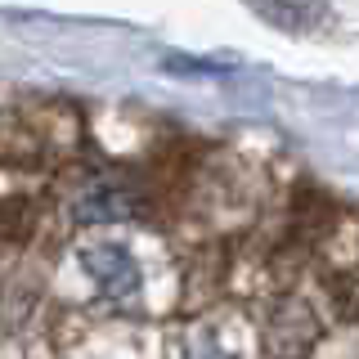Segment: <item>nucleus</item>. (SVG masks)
I'll list each match as a JSON object with an SVG mask.
<instances>
[{"label": "nucleus", "mask_w": 359, "mask_h": 359, "mask_svg": "<svg viewBox=\"0 0 359 359\" xmlns=\"http://www.w3.org/2000/svg\"><path fill=\"white\" fill-rule=\"evenodd\" d=\"M81 261H86V274L95 278V287L104 292V297H112V301L130 297V292L140 287V269H135V261H130L126 247H112V243L86 247Z\"/></svg>", "instance_id": "f257e3e1"}, {"label": "nucleus", "mask_w": 359, "mask_h": 359, "mask_svg": "<svg viewBox=\"0 0 359 359\" xmlns=\"http://www.w3.org/2000/svg\"><path fill=\"white\" fill-rule=\"evenodd\" d=\"M76 216L90 220V224H112V220L130 216L126 189H112V184H95V189H86L81 202H76Z\"/></svg>", "instance_id": "f03ea898"}]
</instances>
